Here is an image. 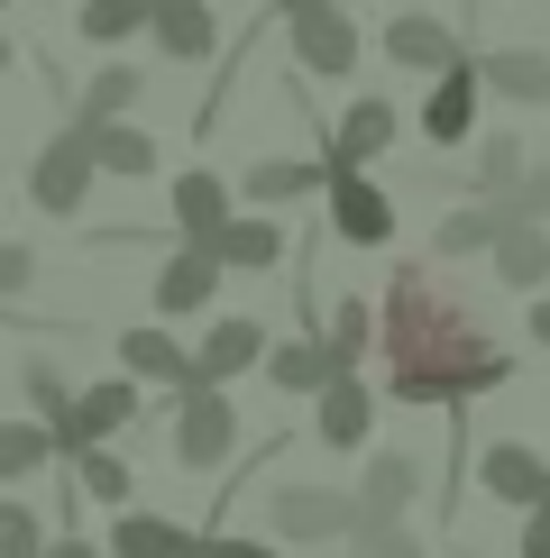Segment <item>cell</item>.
I'll list each match as a JSON object with an SVG mask.
<instances>
[{
	"instance_id": "cell-41",
	"label": "cell",
	"mask_w": 550,
	"mask_h": 558,
	"mask_svg": "<svg viewBox=\"0 0 550 558\" xmlns=\"http://www.w3.org/2000/svg\"><path fill=\"white\" fill-rule=\"evenodd\" d=\"M10 56H19V46H10V37H0V74H10Z\"/></svg>"
},
{
	"instance_id": "cell-40",
	"label": "cell",
	"mask_w": 550,
	"mask_h": 558,
	"mask_svg": "<svg viewBox=\"0 0 550 558\" xmlns=\"http://www.w3.org/2000/svg\"><path fill=\"white\" fill-rule=\"evenodd\" d=\"M523 339H541V348H550V293H533V330H523Z\"/></svg>"
},
{
	"instance_id": "cell-36",
	"label": "cell",
	"mask_w": 550,
	"mask_h": 558,
	"mask_svg": "<svg viewBox=\"0 0 550 558\" xmlns=\"http://www.w3.org/2000/svg\"><path fill=\"white\" fill-rule=\"evenodd\" d=\"M37 284V247H19V239H0V302H19Z\"/></svg>"
},
{
	"instance_id": "cell-17",
	"label": "cell",
	"mask_w": 550,
	"mask_h": 558,
	"mask_svg": "<svg viewBox=\"0 0 550 558\" xmlns=\"http://www.w3.org/2000/svg\"><path fill=\"white\" fill-rule=\"evenodd\" d=\"M385 147H395V101H349L339 129L321 137V166H376Z\"/></svg>"
},
{
	"instance_id": "cell-15",
	"label": "cell",
	"mask_w": 550,
	"mask_h": 558,
	"mask_svg": "<svg viewBox=\"0 0 550 558\" xmlns=\"http://www.w3.org/2000/svg\"><path fill=\"white\" fill-rule=\"evenodd\" d=\"M202 247H212V257H220L229 275H275V257H285V229H275V220L258 211V202H248V211H229V220H220Z\"/></svg>"
},
{
	"instance_id": "cell-30",
	"label": "cell",
	"mask_w": 550,
	"mask_h": 558,
	"mask_svg": "<svg viewBox=\"0 0 550 558\" xmlns=\"http://www.w3.org/2000/svg\"><path fill=\"white\" fill-rule=\"evenodd\" d=\"M321 376H331V366H321V330L266 348V385H275V393H321Z\"/></svg>"
},
{
	"instance_id": "cell-24",
	"label": "cell",
	"mask_w": 550,
	"mask_h": 558,
	"mask_svg": "<svg viewBox=\"0 0 550 558\" xmlns=\"http://www.w3.org/2000/svg\"><path fill=\"white\" fill-rule=\"evenodd\" d=\"M156 28V0H83L74 10V37L83 46H138Z\"/></svg>"
},
{
	"instance_id": "cell-12",
	"label": "cell",
	"mask_w": 550,
	"mask_h": 558,
	"mask_svg": "<svg viewBox=\"0 0 550 558\" xmlns=\"http://www.w3.org/2000/svg\"><path fill=\"white\" fill-rule=\"evenodd\" d=\"M487 266H495V284H504V293H541V284H550V220L504 211L495 247H487Z\"/></svg>"
},
{
	"instance_id": "cell-9",
	"label": "cell",
	"mask_w": 550,
	"mask_h": 558,
	"mask_svg": "<svg viewBox=\"0 0 550 558\" xmlns=\"http://www.w3.org/2000/svg\"><path fill=\"white\" fill-rule=\"evenodd\" d=\"M477 101H487V74H477V46H468L458 64H441V74H431L422 137H431V147H468V129H477Z\"/></svg>"
},
{
	"instance_id": "cell-7",
	"label": "cell",
	"mask_w": 550,
	"mask_h": 558,
	"mask_svg": "<svg viewBox=\"0 0 550 558\" xmlns=\"http://www.w3.org/2000/svg\"><path fill=\"white\" fill-rule=\"evenodd\" d=\"M129 422H138V376L120 366V376H101V385L74 393V412L56 422V449H64V458H74V449H101V439H120Z\"/></svg>"
},
{
	"instance_id": "cell-37",
	"label": "cell",
	"mask_w": 550,
	"mask_h": 558,
	"mask_svg": "<svg viewBox=\"0 0 550 558\" xmlns=\"http://www.w3.org/2000/svg\"><path fill=\"white\" fill-rule=\"evenodd\" d=\"M202 558H285L275 541H248V531H202Z\"/></svg>"
},
{
	"instance_id": "cell-42",
	"label": "cell",
	"mask_w": 550,
	"mask_h": 558,
	"mask_svg": "<svg viewBox=\"0 0 550 558\" xmlns=\"http://www.w3.org/2000/svg\"><path fill=\"white\" fill-rule=\"evenodd\" d=\"M339 10H349V0H339Z\"/></svg>"
},
{
	"instance_id": "cell-43",
	"label": "cell",
	"mask_w": 550,
	"mask_h": 558,
	"mask_svg": "<svg viewBox=\"0 0 550 558\" xmlns=\"http://www.w3.org/2000/svg\"><path fill=\"white\" fill-rule=\"evenodd\" d=\"M541 504H550V495H541Z\"/></svg>"
},
{
	"instance_id": "cell-34",
	"label": "cell",
	"mask_w": 550,
	"mask_h": 558,
	"mask_svg": "<svg viewBox=\"0 0 550 558\" xmlns=\"http://www.w3.org/2000/svg\"><path fill=\"white\" fill-rule=\"evenodd\" d=\"M349 541H358V558H431V541H412L404 522H358Z\"/></svg>"
},
{
	"instance_id": "cell-8",
	"label": "cell",
	"mask_w": 550,
	"mask_h": 558,
	"mask_svg": "<svg viewBox=\"0 0 550 558\" xmlns=\"http://www.w3.org/2000/svg\"><path fill=\"white\" fill-rule=\"evenodd\" d=\"M376 56L395 64V74H441V64L468 56V37H458L450 19H431V10H395V19H385V37H376Z\"/></svg>"
},
{
	"instance_id": "cell-23",
	"label": "cell",
	"mask_w": 550,
	"mask_h": 558,
	"mask_svg": "<svg viewBox=\"0 0 550 558\" xmlns=\"http://www.w3.org/2000/svg\"><path fill=\"white\" fill-rule=\"evenodd\" d=\"M321 183H331L321 156H258V166L239 174V193L258 202V211H275V202H303V193H321Z\"/></svg>"
},
{
	"instance_id": "cell-2",
	"label": "cell",
	"mask_w": 550,
	"mask_h": 558,
	"mask_svg": "<svg viewBox=\"0 0 550 558\" xmlns=\"http://www.w3.org/2000/svg\"><path fill=\"white\" fill-rule=\"evenodd\" d=\"M92 183H101V156H92V129L83 120H64L56 137L37 147V166H28V202L46 220H74L83 202H92Z\"/></svg>"
},
{
	"instance_id": "cell-29",
	"label": "cell",
	"mask_w": 550,
	"mask_h": 558,
	"mask_svg": "<svg viewBox=\"0 0 550 558\" xmlns=\"http://www.w3.org/2000/svg\"><path fill=\"white\" fill-rule=\"evenodd\" d=\"M56 458V422H0V485H28Z\"/></svg>"
},
{
	"instance_id": "cell-11",
	"label": "cell",
	"mask_w": 550,
	"mask_h": 558,
	"mask_svg": "<svg viewBox=\"0 0 550 558\" xmlns=\"http://www.w3.org/2000/svg\"><path fill=\"white\" fill-rule=\"evenodd\" d=\"M120 366L138 385H166V393H183V385H202V366H193V348H183L166 320H129L120 330Z\"/></svg>"
},
{
	"instance_id": "cell-26",
	"label": "cell",
	"mask_w": 550,
	"mask_h": 558,
	"mask_svg": "<svg viewBox=\"0 0 550 558\" xmlns=\"http://www.w3.org/2000/svg\"><path fill=\"white\" fill-rule=\"evenodd\" d=\"M523 174H533V156H523L514 129H487V137H477V156H468V193H514Z\"/></svg>"
},
{
	"instance_id": "cell-32",
	"label": "cell",
	"mask_w": 550,
	"mask_h": 558,
	"mask_svg": "<svg viewBox=\"0 0 550 558\" xmlns=\"http://www.w3.org/2000/svg\"><path fill=\"white\" fill-rule=\"evenodd\" d=\"M19 393L37 403V422H64V412H74V385H64L46 357H28V366H19Z\"/></svg>"
},
{
	"instance_id": "cell-38",
	"label": "cell",
	"mask_w": 550,
	"mask_h": 558,
	"mask_svg": "<svg viewBox=\"0 0 550 558\" xmlns=\"http://www.w3.org/2000/svg\"><path fill=\"white\" fill-rule=\"evenodd\" d=\"M514 558H550V504H533V513H523V541H514Z\"/></svg>"
},
{
	"instance_id": "cell-6",
	"label": "cell",
	"mask_w": 550,
	"mask_h": 558,
	"mask_svg": "<svg viewBox=\"0 0 550 558\" xmlns=\"http://www.w3.org/2000/svg\"><path fill=\"white\" fill-rule=\"evenodd\" d=\"M285 28H294V64L321 74V83H339L358 64V28H349L339 0H285Z\"/></svg>"
},
{
	"instance_id": "cell-14",
	"label": "cell",
	"mask_w": 550,
	"mask_h": 558,
	"mask_svg": "<svg viewBox=\"0 0 550 558\" xmlns=\"http://www.w3.org/2000/svg\"><path fill=\"white\" fill-rule=\"evenodd\" d=\"M477 74H487L495 101L550 110V56H541V46H477Z\"/></svg>"
},
{
	"instance_id": "cell-20",
	"label": "cell",
	"mask_w": 550,
	"mask_h": 558,
	"mask_svg": "<svg viewBox=\"0 0 550 558\" xmlns=\"http://www.w3.org/2000/svg\"><path fill=\"white\" fill-rule=\"evenodd\" d=\"M147 46H166L175 64H202L220 46V19H212V0H156V28H147Z\"/></svg>"
},
{
	"instance_id": "cell-35",
	"label": "cell",
	"mask_w": 550,
	"mask_h": 558,
	"mask_svg": "<svg viewBox=\"0 0 550 558\" xmlns=\"http://www.w3.org/2000/svg\"><path fill=\"white\" fill-rule=\"evenodd\" d=\"M495 202H504V211H523V220H550V156L514 183V193H495Z\"/></svg>"
},
{
	"instance_id": "cell-5",
	"label": "cell",
	"mask_w": 550,
	"mask_h": 558,
	"mask_svg": "<svg viewBox=\"0 0 550 558\" xmlns=\"http://www.w3.org/2000/svg\"><path fill=\"white\" fill-rule=\"evenodd\" d=\"M321 211H331V239L339 247H385V239H395V193H385L367 166H331Z\"/></svg>"
},
{
	"instance_id": "cell-39",
	"label": "cell",
	"mask_w": 550,
	"mask_h": 558,
	"mask_svg": "<svg viewBox=\"0 0 550 558\" xmlns=\"http://www.w3.org/2000/svg\"><path fill=\"white\" fill-rule=\"evenodd\" d=\"M37 558H110V549H92V541H83V531H74V522H64V531H46V549H37Z\"/></svg>"
},
{
	"instance_id": "cell-33",
	"label": "cell",
	"mask_w": 550,
	"mask_h": 558,
	"mask_svg": "<svg viewBox=\"0 0 550 558\" xmlns=\"http://www.w3.org/2000/svg\"><path fill=\"white\" fill-rule=\"evenodd\" d=\"M37 549H46V522L19 495H0V558H37Z\"/></svg>"
},
{
	"instance_id": "cell-22",
	"label": "cell",
	"mask_w": 550,
	"mask_h": 558,
	"mask_svg": "<svg viewBox=\"0 0 550 558\" xmlns=\"http://www.w3.org/2000/svg\"><path fill=\"white\" fill-rule=\"evenodd\" d=\"M495 229H504V202H495V193H477V202H458V211H441V229H431V257H441V266L487 257Z\"/></svg>"
},
{
	"instance_id": "cell-21",
	"label": "cell",
	"mask_w": 550,
	"mask_h": 558,
	"mask_svg": "<svg viewBox=\"0 0 550 558\" xmlns=\"http://www.w3.org/2000/svg\"><path fill=\"white\" fill-rule=\"evenodd\" d=\"M193 366H202V385H239L248 366H266V330L258 320H212V339L193 348Z\"/></svg>"
},
{
	"instance_id": "cell-10",
	"label": "cell",
	"mask_w": 550,
	"mask_h": 558,
	"mask_svg": "<svg viewBox=\"0 0 550 558\" xmlns=\"http://www.w3.org/2000/svg\"><path fill=\"white\" fill-rule=\"evenodd\" d=\"M220 275H229V266L212 257V247H202V239H183L175 257L147 275V302H156V320H183V312H202V302L220 293Z\"/></svg>"
},
{
	"instance_id": "cell-18",
	"label": "cell",
	"mask_w": 550,
	"mask_h": 558,
	"mask_svg": "<svg viewBox=\"0 0 550 558\" xmlns=\"http://www.w3.org/2000/svg\"><path fill=\"white\" fill-rule=\"evenodd\" d=\"M110 558H202V531L175 522V513H129V504H120V522H110Z\"/></svg>"
},
{
	"instance_id": "cell-27",
	"label": "cell",
	"mask_w": 550,
	"mask_h": 558,
	"mask_svg": "<svg viewBox=\"0 0 550 558\" xmlns=\"http://www.w3.org/2000/svg\"><path fill=\"white\" fill-rule=\"evenodd\" d=\"M229 220V183L220 174H175V229H183V239H212V229Z\"/></svg>"
},
{
	"instance_id": "cell-3",
	"label": "cell",
	"mask_w": 550,
	"mask_h": 558,
	"mask_svg": "<svg viewBox=\"0 0 550 558\" xmlns=\"http://www.w3.org/2000/svg\"><path fill=\"white\" fill-rule=\"evenodd\" d=\"M175 468H193V476H212L229 468V449H239V412H229V385H183L175 393Z\"/></svg>"
},
{
	"instance_id": "cell-25",
	"label": "cell",
	"mask_w": 550,
	"mask_h": 558,
	"mask_svg": "<svg viewBox=\"0 0 550 558\" xmlns=\"http://www.w3.org/2000/svg\"><path fill=\"white\" fill-rule=\"evenodd\" d=\"M92 129V156H101V174H156V137L138 129V120H83Z\"/></svg>"
},
{
	"instance_id": "cell-19",
	"label": "cell",
	"mask_w": 550,
	"mask_h": 558,
	"mask_svg": "<svg viewBox=\"0 0 550 558\" xmlns=\"http://www.w3.org/2000/svg\"><path fill=\"white\" fill-rule=\"evenodd\" d=\"M367 422H376V393H367L358 376H331L312 393V439H321V449H358Z\"/></svg>"
},
{
	"instance_id": "cell-4",
	"label": "cell",
	"mask_w": 550,
	"mask_h": 558,
	"mask_svg": "<svg viewBox=\"0 0 550 558\" xmlns=\"http://www.w3.org/2000/svg\"><path fill=\"white\" fill-rule=\"evenodd\" d=\"M266 531L275 541H349L358 485H266Z\"/></svg>"
},
{
	"instance_id": "cell-16",
	"label": "cell",
	"mask_w": 550,
	"mask_h": 558,
	"mask_svg": "<svg viewBox=\"0 0 550 558\" xmlns=\"http://www.w3.org/2000/svg\"><path fill=\"white\" fill-rule=\"evenodd\" d=\"M477 485H487L495 504H523V513H533V504L550 495V449H523V439H495V449L477 458Z\"/></svg>"
},
{
	"instance_id": "cell-1",
	"label": "cell",
	"mask_w": 550,
	"mask_h": 558,
	"mask_svg": "<svg viewBox=\"0 0 550 558\" xmlns=\"http://www.w3.org/2000/svg\"><path fill=\"white\" fill-rule=\"evenodd\" d=\"M376 366H385V393L404 412H431V403H477L514 376V357L495 348L487 312L431 266H395L376 293Z\"/></svg>"
},
{
	"instance_id": "cell-13",
	"label": "cell",
	"mask_w": 550,
	"mask_h": 558,
	"mask_svg": "<svg viewBox=\"0 0 550 558\" xmlns=\"http://www.w3.org/2000/svg\"><path fill=\"white\" fill-rule=\"evenodd\" d=\"M412 495H422V458L412 449H376L358 476V522H404Z\"/></svg>"
},
{
	"instance_id": "cell-28",
	"label": "cell",
	"mask_w": 550,
	"mask_h": 558,
	"mask_svg": "<svg viewBox=\"0 0 550 558\" xmlns=\"http://www.w3.org/2000/svg\"><path fill=\"white\" fill-rule=\"evenodd\" d=\"M147 101V64H101V74L83 83V101H74V120H120V110Z\"/></svg>"
},
{
	"instance_id": "cell-31",
	"label": "cell",
	"mask_w": 550,
	"mask_h": 558,
	"mask_svg": "<svg viewBox=\"0 0 550 558\" xmlns=\"http://www.w3.org/2000/svg\"><path fill=\"white\" fill-rule=\"evenodd\" d=\"M129 485H138V476H129L110 449H74V495H83V504H110V513H120Z\"/></svg>"
}]
</instances>
